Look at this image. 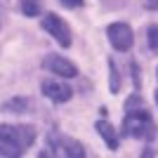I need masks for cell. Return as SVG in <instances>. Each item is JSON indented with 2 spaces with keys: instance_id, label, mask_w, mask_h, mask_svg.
Here are the masks:
<instances>
[{
  "instance_id": "6da1fadb",
  "label": "cell",
  "mask_w": 158,
  "mask_h": 158,
  "mask_svg": "<svg viewBox=\"0 0 158 158\" xmlns=\"http://www.w3.org/2000/svg\"><path fill=\"white\" fill-rule=\"evenodd\" d=\"M123 135L135 139H153L156 137V123L151 113L146 111L139 94H132L125 102V120H123Z\"/></svg>"
},
{
  "instance_id": "7a4b0ae2",
  "label": "cell",
  "mask_w": 158,
  "mask_h": 158,
  "mask_svg": "<svg viewBox=\"0 0 158 158\" xmlns=\"http://www.w3.org/2000/svg\"><path fill=\"white\" fill-rule=\"evenodd\" d=\"M35 139L31 125H0V156L17 158L26 151Z\"/></svg>"
},
{
  "instance_id": "3957f363",
  "label": "cell",
  "mask_w": 158,
  "mask_h": 158,
  "mask_svg": "<svg viewBox=\"0 0 158 158\" xmlns=\"http://www.w3.org/2000/svg\"><path fill=\"white\" fill-rule=\"evenodd\" d=\"M47 149L50 151H43L40 156H64V158H85L87 156V151L83 149L80 142L66 137V135H59V132H50Z\"/></svg>"
},
{
  "instance_id": "277c9868",
  "label": "cell",
  "mask_w": 158,
  "mask_h": 158,
  "mask_svg": "<svg viewBox=\"0 0 158 158\" xmlns=\"http://www.w3.org/2000/svg\"><path fill=\"white\" fill-rule=\"evenodd\" d=\"M40 24H43V28H45V31L50 33V35L59 43V45H64V47L71 45V28L66 26L64 19H59L54 12H47L45 17H43V21H40Z\"/></svg>"
},
{
  "instance_id": "5b68a950",
  "label": "cell",
  "mask_w": 158,
  "mask_h": 158,
  "mask_svg": "<svg viewBox=\"0 0 158 158\" xmlns=\"http://www.w3.org/2000/svg\"><path fill=\"white\" fill-rule=\"evenodd\" d=\"M106 35H109L111 45L116 47L118 52H127V50L132 47V43H135L132 28L127 26V24H123V21H118V24H111V26L106 28Z\"/></svg>"
},
{
  "instance_id": "8992f818",
  "label": "cell",
  "mask_w": 158,
  "mask_h": 158,
  "mask_svg": "<svg viewBox=\"0 0 158 158\" xmlns=\"http://www.w3.org/2000/svg\"><path fill=\"white\" fill-rule=\"evenodd\" d=\"M43 66H45L50 73H57V76H61V78H76V76H78L76 64H71L69 59H64V57H59V54H50V57H45Z\"/></svg>"
},
{
  "instance_id": "52a82bcc",
  "label": "cell",
  "mask_w": 158,
  "mask_h": 158,
  "mask_svg": "<svg viewBox=\"0 0 158 158\" xmlns=\"http://www.w3.org/2000/svg\"><path fill=\"white\" fill-rule=\"evenodd\" d=\"M43 94L50 97L52 102H57V104H61V102H69V99H71L73 90L69 85H64V83H59V80H45V83H43Z\"/></svg>"
},
{
  "instance_id": "ba28073f",
  "label": "cell",
  "mask_w": 158,
  "mask_h": 158,
  "mask_svg": "<svg viewBox=\"0 0 158 158\" xmlns=\"http://www.w3.org/2000/svg\"><path fill=\"white\" fill-rule=\"evenodd\" d=\"M97 132L106 139V144H109L111 151L118 149V135H116V130H113V125L109 123V120H99V123H97Z\"/></svg>"
},
{
  "instance_id": "9c48e42d",
  "label": "cell",
  "mask_w": 158,
  "mask_h": 158,
  "mask_svg": "<svg viewBox=\"0 0 158 158\" xmlns=\"http://www.w3.org/2000/svg\"><path fill=\"white\" fill-rule=\"evenodd\" d=\"M146 40H149V50L153 54H158V24H151L146 31Z\"/></svg>"
},
{
  "instance_id": "30bf717a",
  "label": "cell",
  "mask_w": 158,
  "mask_h": 158,
  "mask_svg": "<svg viewBox=\"0 0 158 158\" xmlns=\"http://www.w3.org/2000/svg\"><path fill=\"white\" fill-rule=\"evenodd\" d=\"M28 106H31V102H28V99H12V102H7V104H5V111L21 113V111H26Z\"/></svg>"
},
{
  "instance_id": "8fae6325",
  "label": "cell",
  "mask_w": 158,
  "mask_h": 158,
  "mask_svg": "<svg viewBox=\"0 0 158 158\" xmlns=\"http://www.w3.org/2000/svg\"><path fill=\"white\" fill-rule=\"evenodd\" d=\"M21 12L26 14V17H35V14H40L38 0H21Z\"/></svg>"
},
{
  "instance_id": "7c38bea8",
  "label": "cell",
  "mask_w": 158,
  "mask_h": 158,
  "mask_svg": "<svg viewBox=\"0 0 158 158\" xmlns=\"http://www.w3.org/2000/svg\"><path fill=\"white\" fill-rule=\"evenodd\" d=\"M109 69H111V92H118L120 90V76H118V69L113 61H109Z\"/></svg>"
},
{
  "instance_id": "4fadbf2b",
  "label": "cell",
  "mask_w": 158,
  "mask_h": 158,
  "mask_svg": "<svg viewBox=\"0 0 158 158\" xmlns=\"http://www.w3.org/2000/svg\"><path fill=\"white\" fill-rule=\"evenodd\" d=\"M64 7H80L83 5V0H59Z\"/></svg>"
},
{
  "instance_id": "5bb4252c",
  "label": "cell",
  "mask_w": 158,
  "mask_h": 158,
  "mask_svg": "<svg viewBox=\"0 0 158 158\" xmlns=\"http://www.w3.org/2000/svg\"><path fill=\"white\" fill-rule=\"evenodd\" d=\"M146 10H158V0H144Z\"/></svg>"
},
{
  "instance_id": "9a60e30c",
  "label": "cell",
  "mask_w": 158,
  "mask_h": 158,
  "mask_svg": "<svg viewBox=\"0 0 158 158\" xmlns=\"http://www.w3.org/2000/svg\"><path fill=\"white\" fill-rule=\"evenodd\" d=\"M156 102H158V92H156Z\"/></svg>"
}]
</instances>
